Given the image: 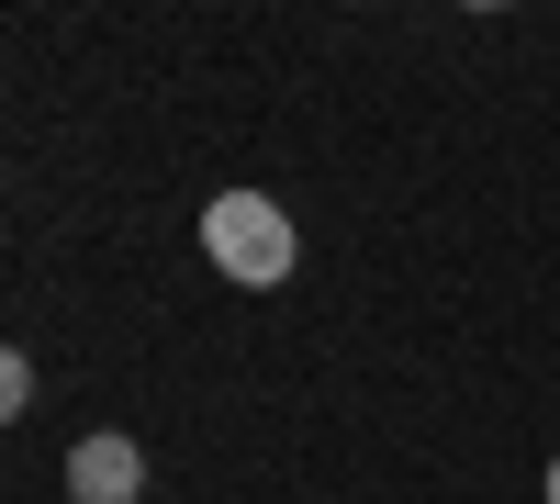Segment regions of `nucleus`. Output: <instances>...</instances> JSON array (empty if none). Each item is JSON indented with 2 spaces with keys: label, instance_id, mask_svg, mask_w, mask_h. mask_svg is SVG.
Wrapping results in <instances>:
<instances>
[{
  "label": "nucleus",
  "instance_id": "2",
  "mask_svg": "<svg viewBox=\"0 0 560 504\" xmlns=\"http://www.w3.org/2000/svg\"><path fill=\"white\" fill-rule=\"evenodd\" d=\"M68 493H79V504H135V493H147L135 437H79V448H68Z\"/></svg>",
  "mask_w": 560,
  "mask_h": 504
},
{
  "label": "nucleus",
  "instance_id": "1",
  "mask_svg": "<svg viewBox=\"0 0 560 504\" xmlns=\"http://www.w3.org/2000/svg\"><path fill=\"white\" fill-rule=\"evenodd\" d=\"M202 247H213L224 281H247V292L292 281V213H280L269 191H213L202 202Z\"/></svg>",
  "mask_w": 560,
  "mask_h": 504
},
{
  "label": "nucleus",
  "instance_id": "3",
  "mask_svg": "<svg viewBox=\"0 0 560 504\" xmlns=\"http://www.w3.org/2000/svg\"><path fill=\"white\" fill-rule=\"evenodd\" d=\"M549 504H560V460H549Z\"/></svg>",
  "mask_w": 560,
  "mask_h": 504
}]
</instances>
